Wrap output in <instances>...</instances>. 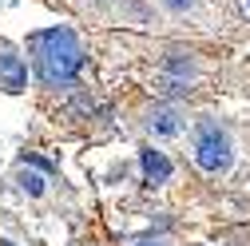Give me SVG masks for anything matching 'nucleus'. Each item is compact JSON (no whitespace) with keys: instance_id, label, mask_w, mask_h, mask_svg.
I'll list each match as a JSON object with an SVG mask.
<instances>
[{"instance_id":"obj_4","label":"nucleus","mask_w":250,"mask_h":246,"mask_svg":"<svg viewBox=\"0 0 250 246\" xmlns=\"http://www.w3.org/2000/svg\"><path fill=\"white\" fill-rule=\"evenodd\" d=\"M0 80H4L8 91H20V87L28 83V68H24V60L12 56L8 48H0Z\"/></svg>"},{"instance_id":"obj_1","label":"nucleus","mask_w":250,"mask_h":246,"mask_svg":"<svg viewBox=\"0 0 250 246\" xmlns=\"http://www.w3.org/2000/svg\"><path fill=\"white\" fill-rule=\"evenodd\" d=\"M28 52H32V60H36V76L48 87H72L80 68H83V48H80L76 32L64 28V24L32 32L28 36Z\"/></svg>"},{"instance_id":"obj_6","label":"nucleus","mask_w":250,"mask_h":246,"mask_svg":"<svg viewBox=\"0 0 250 246\" xmlns=\"http://www.w3.org/2000/svg\"><path fill=\"white\" fill-rule=\"evenodd\" d=\"M20 187H24L28 195H44V179H40V175H24Z\"/></svg>"},{"instance_id":"obj_2","label":"nucleus","mask_w":250,"mask_h":246,"mask_svg":"<svg viewBox=\"0 0 250 246\" xmlns=\"http://www.w3.org/2000/svg\"><path fill=\"white\" fill-rule=\"evenodd\" d=\"M191 155L199 163V171L207 175H223L234 159V147H230V135L223 123L214 119H199L195 123V135H191Z\"/></svg>"},{"instance_id":"obj_3","label":"nucleus","mask_w":250,"mask_h":246,"mask_svg":"<svg viewBox=\"0 0 250 246\" xmlns=\"http://www.w3.org/2000/svg\"><path fill=\"white\" fill-rule=\"evenodd\" d=\"M139 163H143V179L151 183V187H159V183H167V179H171V159L163 155V151H155V147H143Z\"/></svg>"},{"instance_id":"obj_5","label":"nucleus","mask_w":250,"mask_h":246,"mask_svg":"<svg viewBox=\"0 0 250 246\" xmlns=\"http://www.w3.org/2000/svg\"><path fill=\"white\" fill-rule=\"evenodd\" d=\"M147 127H151L155 135H179L183 119H179V111H175V107H155V111H151V119H147Z\"/></svg>"},{"instance_id":"obj_8","label":"nucleus","mask_w":250,"mask_h":246,"mask_svg":"<svg viewBox=\"0 0 250 246\" xmlns=\"http://www.w3.org/2000/svg\"><path fill=\"white\" fill-rule=\"evenodd\" d=\"M135 246H163V242H151V238H143V242H135Z\"/></svg>"},{"instance_id":"obj_7","label":"nucleus","mask_w":250,"mask_h":246,"mask_svg":"<svg viewBox=\"0 0 250 246\" xmlns=\"http://www.w3.org/2000/svg\"><path fill=\"white\" fill-rule=\"evenodd\" d=\"M163 4H167L171 12H187V8H191V4H195V0H163Z\"/></svg>"},{"instance_id":"obj_10","label":"nucleus","mask_w":250,"mask_h":246,"mask_svg":"<svg viewBox=\"0 0 250 246\" xmlns=\"http://www.w3.org/2000/svg\"><path fill=\"white\" fill-rule=\"evenodd\" d=\"M246 4H250V0H246Z\"/></svg>"},{"instance_id":"obj_9","label":"nucleus","mask_w":250,"mask_h":246,"mask_svg":"<svg viewBox=\"0 0 250 246\" xmlns=\"http://www.w3.org/2000/svg\"><path fill=\"white\" fill-rule=\"evenodd\" d=\"M0 246H16V242H0Z\"/></svg>"}]
</instances>
